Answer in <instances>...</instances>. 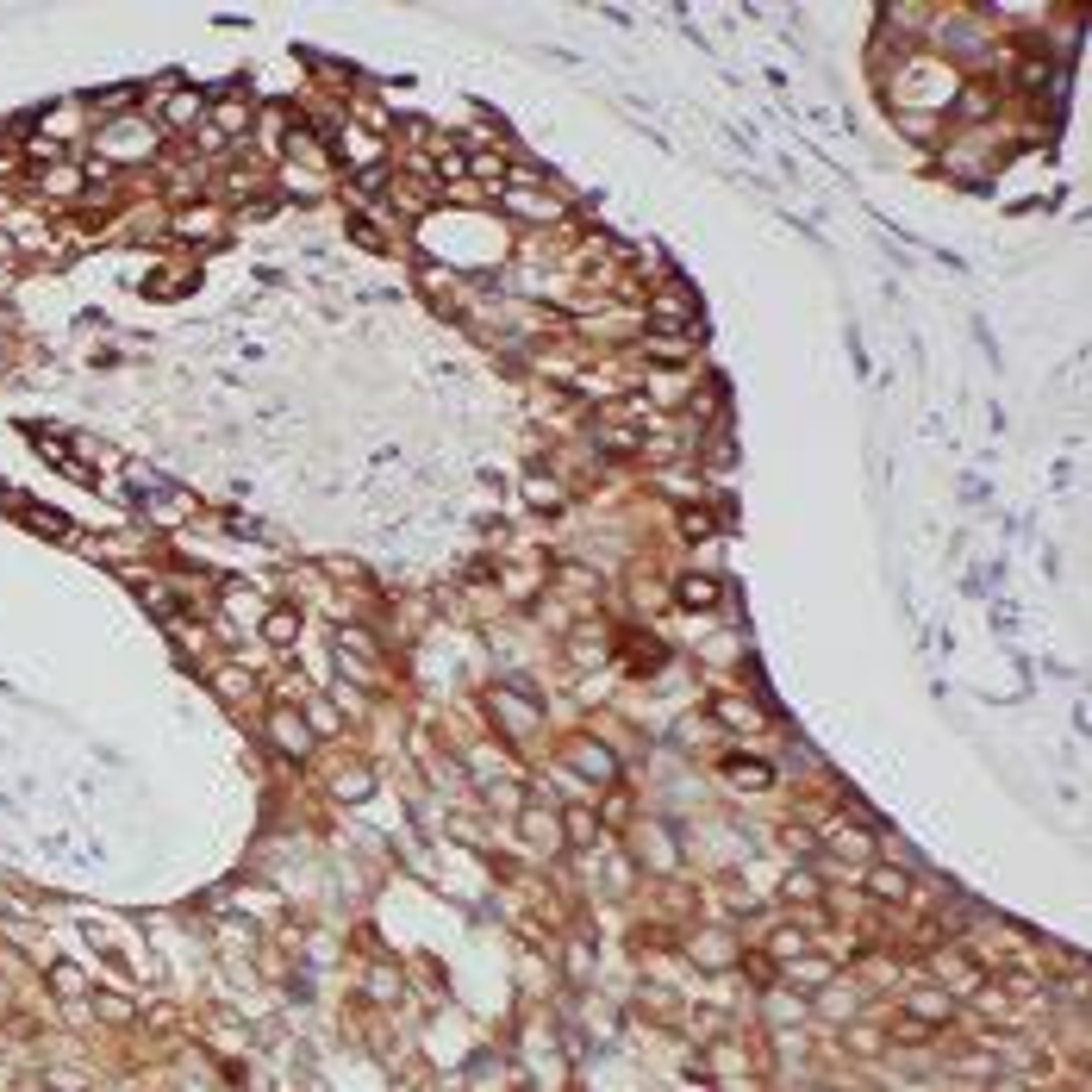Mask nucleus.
I'll return each mask as SVG.
<instances>
[{
	"label": "nucleus",
	"mask_w": 1092,
	"mask_h": 1092,
	"mask_svg": "<svg viewBox=\"0 0 1092 1092\" xmlns=\"http://www.w3.org/2000/svg\"><path fill=\"white\" fill-rule=\"evenodd\" d=\"M100 150H107L113 163H150V156H156V131L144 120H113L107 131H100Z\"/></svg>",
	"instance_id": "1"
},
{
	"label": "nucleus",
	"mask_w": 1092,
	"mask_h": 1092,
	"mask_svg": "<svg viewBox=\"0 0 1092 1092\" xmlns=\"http://www.w3.org/2000/svg\"><path fill=\"white\" fill-rule=\"evenodd\" d=\"M269 743L281 749V756H306V749H312V731L300 725L294 712H275V718H269Z\"/></svg>",
	"instance_id": "2"
},
{
	"label": "nucleus",
	"mask_w": 1092,
	"mask_h": 1092,
	"mask_svg": "<svg viewBox=\"0 0 1092 1092\" xmlns=\"http://www.w3.org/2000/svg\"><path fill=\"white\" fill-rule=\"evenodd\" d=\"M949 1011H955V1005H949V993H937V986H918V993H912V1018L924 1024V1030H937Z\"/></svg>",
	"instance_id": "3"
},
{
	"label": "nucleus",
	"mask_w": 1092,
	"mask_h": 1092,
	"mask_svg": "<svg viewBox=\"0 0 1092 1092\" xmlns=\"http://www.w3.org/2000/svg\"><path fill=\"white\" fill-rule=\"evenodd\" d=\"M675 599H680V606H693V612H706V606H718V581H712V574H687V581L675 587Z\"/></svg>",
	"instance_id": "4"
},
{
	"label": "nucleus",
	"mask_w": 1092,
	"mask_h": 1092,
	"mask_svg": "<svg viewBox=\"0 0 1092 1092\" xmlns=\"http://www.w3.org/2000/svg\"><path fill=\"white\" fill-rule=\"evenodd\" d=\"M156 107H163L169 125H194V120H200V94H156Z\"/></svg>",
	"instance_id": "5"
},
{
	"label": "nucleus",
	"mask_w": 1092,
	"mask_h": 1092,
	"mask_svg": "<svg viewBox=\"0 0 1092 1092\" xmlns=\"http://www.w3.org/2000/svg\"><path fill=\"white\" fill-rule=\"evenodd\" d=\"M867 887H874V899H905V892H912V880L892 874V867H874V874H867Z\"/></svg>",
	"instance_id": "6"
},
{
	"label": "nucleus",
	"mask_w": 1092,
	"mask_h": 1092,
	"mask_svg": "<svg viewBox=\"0 0 1092 1092\" xmlns=\"http://www.w3.org/2000/svg\"><path fill=\"white\" fill-rule=\"evenodd\" d=\"M955 113H962V120H986V113H993V88H980V82H973V88H962Z\"/></svg>",
	"instance_id": "7"
},
{
	"label": "nucleus",
	"mask_w": 1092,
	"mask_h": 1092,
	"mask_svg": "<svg viewBox=\"0 0 1092 1092\" xmlns=\"http://www.w3.org/2000/svg\"><path fill=\"white\" fill-rule=\"evenodd\" d=\"M262 637H269V643H294L300 637V618L294 612H269V618H262Z\"/></svg>",
	"instance_id": "8"
},
{
	"label": "nucleus",
	"mask_w": 1092,
	"mask_h": 1092,
	"mask_svg": "<svg viewBox=\"0 0 1092 1092\" xmlns=\"http://www.w3.org/2000/svg\"><path fill=\"white\" fill-rule=\"evenodd\" d=\"M50 980H57V986H63V999H82V993H88V980H82V968H69V962H57V968H50Z\"/></svg>",
	"instance_id": "9"
},
{
	"label": "nucleus",
	"mask_w": 1092,
	"mask_h": 1092,
	"mask_svg": "<svg viewBox=\"0 0 1092 1092\" xmlns=\"http://www.w3.org/2000/svg\"><path fill=\"white\" fill-rule=\"evenodd\" d=\"M574 761H581L587 774H599V781H612V756H606V749H574Z\"/></svg>",
	"instance_id": "10"
},
{
	"label": "nucleus",
	"mask_w": 1092,
	"mask_h": 1092,
	"mask_svg": "<svg viewBox=\"0 0 1092 1092\" xmlns=\"http://www.w3.org/2000/svg\"><path fill=\"white\" fill-rule=\"evenodd\" d=\"M650 357H655V362H687V344H680V337H655Z\"/></svg>",
	"instance_id": "11"
},
{
	"label": "nucleus",
	"mask_w": 1092,
	"mask_h": 1092,
	"mask_svg": "<svg viewBox=\"0 0 1092 1092\" xmlns=\"http://www.w3.org/2000/svg\"><path fill=\"white\" fill-rule=\"evenodd\" d=\"M712 712H718V718H731V725H756V706H743V700H718Z\"/></svg>",
	"instance_id": "12"
},
{
	"label": "nucleus",
	"mask_w": 1092,
	"mask_h": 1092,
	"mask_svg": "<svg viewBox=\"0 0 1092 1092\" xmlns=\"http://www.w3.org/2000/svg\"><path fill=\"white\" fill-rule=\"evenodd\" d=\"M731 781H749V786H768V768H761V761H731Z\"/></svg>",
	"instance_id": "13"
},
{
	"label": "nucleus",
	"mask_w": 1092,
	"mask_h": 1092,
	"mask_svg": "<svg viewBox=\"0 0 1092 1092\" xmlns=\"http://www.w3.org/2000/svg\"><path fill=\"white\" fill-rule=\"evenodd\" d=\"M786 899H818V880H812V874H786Z\"/></svg>",
	"instance_id": "14"
},
{
	"label": "nucleus",
	"mask_w": 1092,
	"mask_h": 1092,
	"mask_svg": "<svg viewBox=\"0 0 1092 1092\" xmlns=\"http://www.w3.org/2000/svg\"><path fill=\"white\" fill-rule=\"evenodd\" d=\"M680 531H687V537H712V519H706V512H680Z\"/></svg>",
	"instance_id": "15"
},
{
	"label": "nucleus",
	"mask_w": 1092,
	"mask_h": 1092,
	"mask_svg": "<svg viewBox=\"0 0 1092 1092\" xmlns=\"http://www.w3.org/2000/svg\"><path fill=\"white\" fill-rule=\"evenodd\" d=\"M562 831H569V837H581V843H587V837H594V818H587V812H569V824H562Z\"/></svg>",
	"instance_id": "16"
},
{
	"label": "nucleus",
	"mask_w": 1092,
	"mask_h": 1092,
	"mask_svg": "<svg viewBox=\"0 0 1092 1092\" xmlns=\"http://www.w3.org/2000/svg\"><path fill=\"white\" fill-rule=\"evenodd\" d=\"M100 1011H107L113 1024H125V1018H131V1005H125V999H100Z\"/></svg>",
	"instance_id": "17"
}]
</instances>
